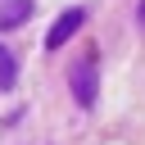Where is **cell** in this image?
I'll list each match as a JSON object with an SVG mask.
<instances>
[{
	"label": "cell",
	"mask_w": 145,
	"mask_h": 145,
	"mask_svg": "<svg viewBox=\"0 0 145 145\" xmlns=\"http://www.w3.org/2000/svg\"><path fill=\"white\" fill-rule=\"evenodd\" d=\"M32 0H5L0 5V32H9V27H18V23H27L32 18Z\"/></svg>",
	"instance_id": "cell-3"
},
{
	"label": "cell",
	"mask_w": 145,
	"mask_h": 145,
	"mask_svg": "<svg viewBox=\"0 0 145 145\" xmlns=\"http://www.w3.org/2000/svg\"><path fill=\"white\" fill-rule=\"evenodd\" d=\"M68 82H72L77 104H82V109H91V104H95V95H100V91H95V68H91V63H77Z\"/></svg>",
	"instance_id": "cell-2"
},
{
	"label": "cell",
	"mask_w": 145,
	"mask_h": 145,
	"mask_svg": "<svg viewBox=\"0 0 145 145\" xmlns=\"http://www.w3.org/2000/svg\"><path fill=\"white\" fill-rule=\"evenodd\" d=\"M14 82H18V59L0 45V91H14Z\"/></svg>",
	"instance_id": "cell-4"
},
{
	"label": "cell",
	"mask_w": 145,
	"mask_h": 145,
	"mask_svg": "<svg viewBox=\"0 0 145 145\" xmlns=\"http://www.w3.org/2000/svg\"><path fill=\"white\" fill-rule=\"evenodd\" d=\"M140 18H145V0H140Z\"/></svg>",
	"instance_id": "cell-5"
},
{
	"label": "cell",
	"mask_w": 145,
	"mask_h": 145,
	"mask_svg": "<svg viewBox=\"0 0 145 145\" xmlns=\"http://www.w3.org/2000/svg\"><path fill=\"white\" fill-rule=\"evenodd\" d=\"M82 23H86V14H82V9H63V14L54 18V27L45 32V50H59V45H63V41L82 27Z\"/></svg>",
	"instance_id": "cell-1"
}]
</instances>
